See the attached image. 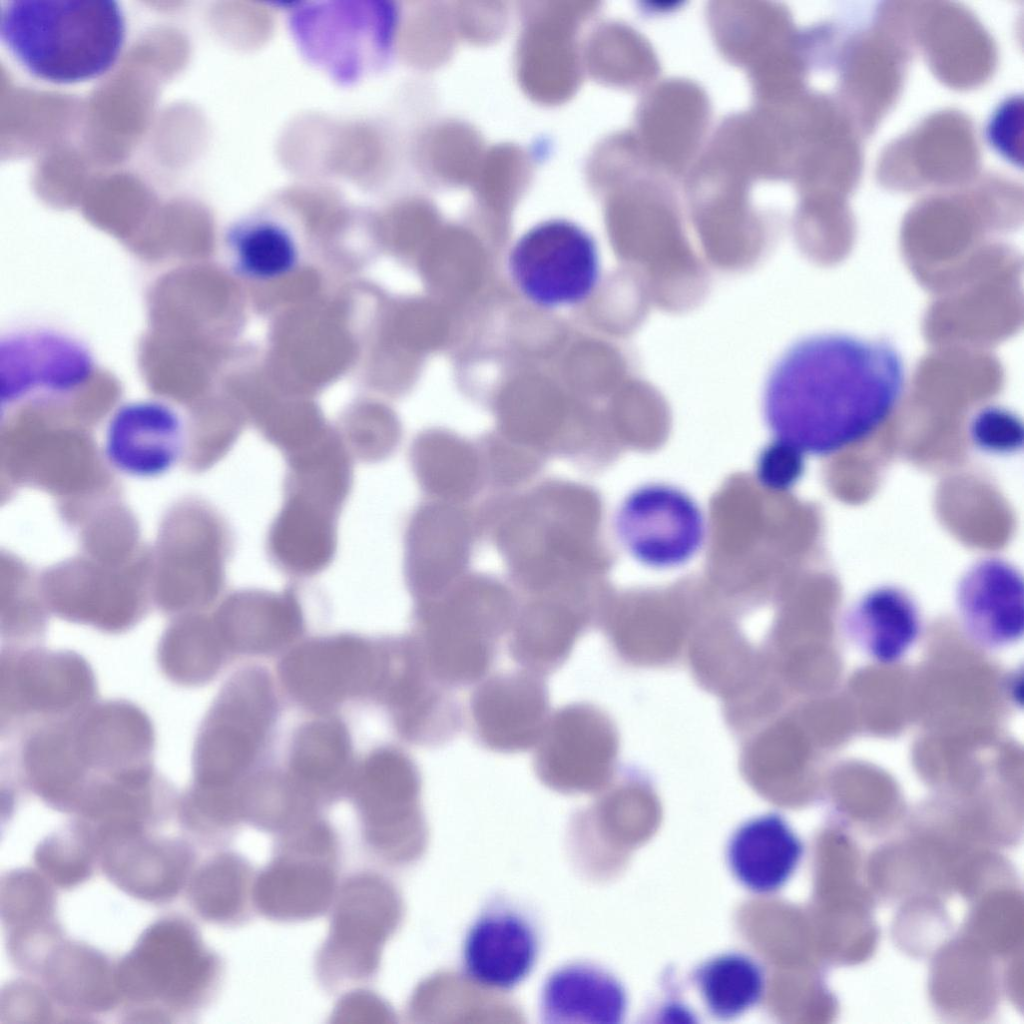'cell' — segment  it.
Returning <instances> with one entry per match:
<instances>
[{
	"instance_id": "cell-17",
	"label": "cell",
	"mask_w": 1024,
	"mask_h": 1024,
	"mask_svg": "<svg viewBox=\"0 0 1024 1024\" xmlns=\"http://www.w3.org/2000/svg\"><path fill=\"white\" fill-rule=\"evenodd\" d=\"M596 621L590 601L561 594L527 595L517 604L508 654L523 669L546 677L563 666Z\"/></svg>"
},
{
	"instance_id": "cell-29",
	"label": "cell",
	"mask_w": 1024,
	"mask_h": 1024,
	"mask_svg": "<svg viewBox=\"0 0 1024 1024\" xmlns=\"http://www.w3.org/2000/svg\"><path fill=\"white\" fill-rule=\"evenodd\" d=\"M233 268L252 280H272L294 268L298 252L293 238L281 227L259 223L233 229L226 238Z\"/></svg>"
},
{
	"instance_id": "cell-4",
	"label": "cell",
	"mask_w": 1024,
	"mask_h": 1024,
	"mask_svg": "<svg viewBox=\"0 0 1024 1024\" xmlns=\"http://www.w3.org/2000/svg\"><path fill=\"white\" fill-rule=\"evenodd\" d=\"M517 604L501 581L465 574L439 596L413 603L409 633L440 683L466 688L492 669Z\"/></svg>"
},
{
	"instance_id": "cell-2",
	"label": "cell",
	"mask_w": 1024,
	"mask_h": 1024,
	"mask_svg": "<svg viewBox=\"0 0 1024 1024\" xmlns=\"http://www.w3.org/2000/svg\"><path fill=\"white\" fill-rule=\"evenodd\" d=\"M589 494L580 484L548 480L492 503L481 521L491 530L513 582L526 595L589 596Z\"/></svg>"
},
{
	"instance_id": "cell-16",
	"label": "cell",
	"mask_w": 1024,
	"mask_h": 1024,
	"mask_svg": "<svg viewBox=\"0 0 1024 1024\" xmlns=\"http://www.w3.org/2000/svg\"><path fill=\"white\" fill-rule=\"evenodd\" d=\"M185 442L184 419L173 405L159 399H138L112 413L105 428L103 450L117 472L151 479L179 463Z\"/></svg>"
},
{
	"instance_id": "cell-8",
	"label": "cell",
	"mask_w": 1024,
	"mask_h": 1024,
	"mask_svg": "<svg viewBox=\"0 0 1024 1024\" xmlns=\"http://www.w3.org/2000/svg\"><path fill=\"white\" fill-rule=\"evenodd\" d=\"M619 733L602 709L588 702L559 707L535 746L533 769L547 787L585 793L606 785L616 772Z\"/></svg>"
},
{
	"instance_id": "cell-6",
	"label": "cell",
	"mask_w": 1024,
	"mask_h": 1024,
	"mask_svg": "<svg viewBox=\"0 0 1024 1024\" xmlns=\"http://www.w3.org/2000/svg\"><path fill=\"white\" fill-rule=\"evenodd\" d=\"M386 663V635L340 631L302 638L280 656L276 679L293 705L333 714L349 702L377 705Z\"/></svg>"
},
{
	"instance_id": "cell-14",
	"label": "cell",
	"mask_w": 1024,
	"mask_h": 1024,
	"mask_svg": "<svg viewBox=\"0 0 1024 1024\" xmlns=\"http://www.w3.org/2000/svg\"><path fill=\"white\" fill-rule=\"evenodd\" d=\"M618 535L627 550L653 567H672L689 560L705 535L703 515L684 492L666 485L635 490L616 517Z\"/></svg>"
},
{
	"instance_id": "cell-33",
	"label": "cell",
	"mask_w": 1024,
	"mask_h": 1024,
	"mask_svg": "<svg viewBox=\"0 0 1024 1024\" xmlns=\"http://www.w3.org/2000/svg\"><path fill=\"white\" fill-rule=\"evenodd\" d=\"M38 865L62 886L78 883L90 871L89 856L83 843L54 838L44 842L36 853Z\"/></svg>"
},
{
	"instance_id": "cell-7",
	"label": "cell",
	"mask_w": 1024,
	"mask_h": 1024,
	"mask_svg": "<svg viewBox=\"0 0 1024 1024\" xmlns=\"http://www.w3.org/2000/svg\"><path fill=\"white\" fill-rule=\"evenodd\" d=\"M512 283L531 304L553 309L582 303L600 277L592 235L565 218L543 220L525 231L510 249Z\"/></svg>"
},
{
	"instance_id": "cell-30",
	"label": "cell",
	"mask_w": 1024,
	"mask_h": 1024,
	"mask_svg": "<svg viewBox=\"0 0 1024 1024\" xmlns=\"http://www.w3.org/2000/svg\"><path fill=\"white\" fill-rule=\"evenodd\" d=\"M53 963L49 974L52 985L67 1001L82 1002L91 1008L105 1007L109 994L107 967L103 959L87 950H68Z\"/></svg>"
},
{
	"instance_id": "cell-15",
	"label": "cell",
	"mask_w": 1024,
	"mask_h": 1024,
	"mask_svg": "<svg viewBox=\"0 0 1024 1024\" xmlns=\"http://www.w3.org/2000/svg\"><path fill=\"white\" fill-rule=\"evenodd\" d=\"M211 961L191 927L181 921L152 926L122 963L117 980L123 993L136 1000L158 997L186 1005L205 988Z\"/></svg>"
},
{
	"instance_id": "cell-28",
	"label": "cell",
	"mask_w": 1024,
	"mask_h": 1024,
	"mask_svg": "<svg viewBox=\"0 0 1024 1024\" xmlns=\"http://www.w3.org/2000/svg\"><path fill=\"white\" fill-rule=\"evenodd\" d=\"M696 982L707 1009L720 1018L736 1017L761 998L764 976L760 966L740 953H726L704 963Z\"/></svg>"
},
{
	"instance_id": "cell-22",
	"label": "cell",
	"mask_w": 1024,
	"mask_h": 1024,
	"mask_svg": "<svg viewBox=\"0 0 1024 1024\" xmlns=\"http://www.w3.org/2000/svg\"><path fill=\"white\" fill-rule=\"evenodd\" d=\"M627 1010V994L616 976L588 960H572L551 970L538 995L545 1024H617Z\"/></svg>"
},
{
	"instance_id": "cell-32",
	"label": "cell",
	"mask_w": 1024,
	"mask_h": 1024,
	"mask_svg": "<svg viewBox=\"0 0 1024 1024\" xmlns=\"http://www.w3.org/2000/svg\"><path fill=\"white\" fill-rule=\"evenodd\" d=\"M400 439L397 425L384 417H374L347 425L342 442L352 458L374 464L390 458Z\"/></svg>"
},
{
	"instance_id": "cell-20",
	"label": "cell",
	"mask_w": 1024,
	"mask_h": 1024,
	"mask_svg": "<svg viewBox=\"0 0 1024 1024\" xmlns=\"http://www.w3.org/2000/svg\"><path fill=\"white\" fill-rule=\"evenodd\" d=\"M1024 589L1020 572L1000 558L975 563L957 588V608L967 634L986 648L1017 642L1024 629Z\"/></svg>"
},
{
	"instance_id": "cell-31",
	"label": "cell",
	"mask_w": 1024,
	"mask_h": 1024,
	"mask_svg": "<svg viewBox=\"0 0 1024 1024\" xmlns=\"http://www.w3.org/2000/svg\"><path fill=\"white\" fill-rule=\"evenodd\" d=\"M969 434L974 445L989 453L1009 454L1022 448V421L1011 411L989 406L971 420Z\"/></svg>"
},
{
	"instance_id": "cell-27",
	"label": "cell",
	"mask_w": 1024,
	"mask_h": 1024,
	"mask_svg": "<svg viewBox=\"0 0 1024 1024\" xmlns=\"http://www.w3.org/2000/svg\"><path fill=\"white\" fill-rule=\"evenodd\" d=\"M137 834V833H135ZM135 834L111 839L107 865L120 886L134 895L167 898L175 893L185 876L189 856L185 847L173 841L142 842Z\"/></svg>"
},
{
	"instance_id": "cell-23",
	"label": "cell",
	"mask_w": 1024,
	"mask_h": 1024,
	"mask_svg": "<svg viewBox=\"0 0 1024 1024\" xmlns=\"http://www.w3.org/2000/svg\"><path fill=\"white\" fill-rule=\"evenodd\" d=\"M422 786L415 760L402 747L382 743L357 760L347 795L371 831L413 814Z\"/></svg>"
},
{
	"instance_id": "cell-10",
	"label": "cell",
	"mask_w": 1024,
	"mask_h": 1024,
	"mask_svg": "<svg viewBox=\"0 0 1024 1024\" xmlns=\"http://www.w3.org/2000/svg\"><path fill=\"white\" fill-rule=\"evenodd\" d=\"M541 950L542 931L534 913L515 898L495 895L468 925L460 965L476 985L509 992L531 975Z\"/></svg>"
},
{
	"instance_id": "cell-5",
	"label": "cell",
	"mask_w": 1024,
	"mask_h": 1024,
	"mask_svg": "<svg viewBox=\"0 0 1024 1024\" xmlns=\"http://www.w3.org/2000/svg\"><path fill=\"white\" fill-rule=\"evenodd\" d=\"M281 713V690L271 671L255 663L237 669L219 692L201 735L203 789L237 791L272 762Z\"/></svg>"
},
{
	"instance_id": "cell-13",
	"label": "cell",
	"mask_w": 1024,
	"mask_h": 1024,
	"mask_svg": "<svg viewBox=\"0 0 1024 1024\" xmlns=\"http://www.w3.org/2000/svg\"><path fill=\"white\" fill-rule=\"evenodd\" d=\"M462 504L430 500L410 516L404 534V578L414 602L433 599L465 575L478 528Z\"/></svg>"
},
{
	"instance_id": "cell-21",
	"label": "cell",
	"mask_w": 1024,
	"mask_h": 1024,
	"mask_svg": "<svg viewBox=\"0 0 1024 1024\" xmlns=\"http://www.w3.org/2000/svg\"><path fill=\"white\" fill-rule=\"evenodd\" d=\"M310 716L292 730L280 765L320 804L347 795L357 760L351 731L339 713Z\"/></svg>"
},
{
	"instance_id": "cell-12",
	"label": "cell",
	"mask_w": 1024,
	"mask_h": 1024,
	"mask_svg": "<svg viewBox=\"0 0 1024 1024\" xmlns=\"http://www.w3.org/2000/svg\"><path fill=\"white\" fill-rule=\"evenodd\" d=\"M550 715L545 677L523 668L482 679L468 700L474 740L486 750L502 754L535 747Z\"/></svg>"
},
{
	"instance_id": "cell-24",
	"label": "cell",
	"mask_w": 1024,
	"mask_h": 1024,
	"mask_svg": "<svg viewBox=\"0 0 1024 1024\" xmlns=\"http://www.w3.org/2000/svg\"><path fill=\"white\" fill-rule=\"evenodd\" d=\"M802 843L779 815L767 814L742 824L727 847L732 874L747 889L770 893L781 888L795 871Z\"/></svg>"
},
{
	"instance_id": "cell-19",
	"label": "cell",
	"mask_w": 1024,
	"mask_h": 1024,
	"mask_svg": "<svg viewBox=\"0 0 1024 1024\" xmlns=\"http://www.w3.org/2000/svg\"><path fill=\"white\" fill-rule=\"evenodd\" d=\"M341 512L316 495L283 487V502L265 541L270 562L296 578L322 573L336 555Z\"/></svg>"
},
{
	"instance_id": "cell-1",
	"label": "cell",
	"mask_w": 1024,
	"mask_h": 1024,
	"mask_svg": "<svg viewBox=\"0 0 1024 1024\" xmlns=\"http://www.w3.org/2000/svg\"><path fill=\"white\" fill-rule=\"evenodd\" d=\"M906 381L890 344L821 334L790 347L772 369L764 412L776 436L804 454L830 455L871 435L893 413Z\"/></svg>"
},
{
	"instance_id": "cell-18",
	"label": "cell",
	"mask_w": 1024,
	"mask_h": 1024,
	"mask_svg": "<svg viewBox=\"0 0 1024 1024\" xmlns=\"http://www.w3.org/2000/svg\"><path fill=\"white\" fill-rule=\"evenodd\" d=\"M306 618L295 585L275 592L242 589L226 601L218 632L231 656H281L306 632Z\"/></svg>"
},
{
	"instance_id": "cell-9",
	"label": "cell",
	"mask_w": 1024,
	"mask_h": 1024,
	"mask_svg": "<svg viewBox=\"0 0 1024 1024\" xmlns=\"http://www.w3.org/2000/svg\"><path fill=\"white\" fill-rule=\"evenodd\" d=\"M382 707L399 739L435 748L452 741L464 724V711L453 689L428 669L410 633L388 636Z\"/></svg>"
},
{
	"instance_id": "cell-11",
	"label": "cell",
	"mask_w": 1024,
	"mask_h": 1024,
	"mask_svg": "<svg viewBox=\"0 0 1024 1024\" xmlns=\"http://www.w3.org/2000/svg\"><path fill=\"white\" fill-rule=\"evenodd\" d=\"M94 369L90 349L67 332L38 326L10 330L0 340L1 403L71 394Z\"/></svg>"
},
{
	"instance_id": "cell-3",
	"label": "cell",
	"mask_w": 1024,
	"mask_h": 1024,
	"mask_svg": "<svg viewBox=\"0 0 1024 1024\" xmlns=\"http://www.w3.org/2000/svg\"><path fill=\"white\" fill-rule=\"evenodd\" d=\"M125 16L114 0H8L0 36L34 76L74 83L107 72L118 59Z\"/></svg>"
},
{
	"instance_id": "cell-25",
	"label": "cell",
	"mask_w": 1024,
	"mask_h": 1024,
	"mask_svg": "<svg viewBox=\"0 0 1024 1024\" xmlns=\"http://www.w3.org/2000/svg\"><path fill=\"white\" fill-rule=\"evenodd\" d=\"M842 624L853 643L884 664L900 660L916 642L921 628L917 604L894 586L864 594L846 611Z\"/></svg>"
},
{
	"instance_id": "cell-34",
	"label": "cell",
	"mask_w": 1024,
	"mask_h": 1024,
	"mask_svg": "<svg viewBox=\"0 0 1024 1024\" xmlns=\"http://www.w3.org/2000/svg\"><path fill=\"white\" fill-rule=\"evenodd\" d=\"M803 472L804 453L779 439L767 445L757 459V478L764 487L773 491L791 488Z\"/></svg>"
},
{
	"instance_id": "cell-26",
	"label": "cell",
	"mask_w": 1024,
	"mask_h": 1024,
	"mask_svg": "<svg viewBox=\"0 0 1024 1024\" xmlns=\"http://www.w3.org/2000/svg\"><path fill=\"white\" fill-rule=\"evenodd\" d=\"M409 462L420 488L433 500L465 503L486 477L479 447L435 434L414 440Z\"/></svg>"
}]
</instances>
